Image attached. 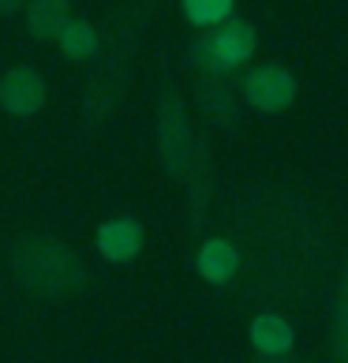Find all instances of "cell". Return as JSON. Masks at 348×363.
Here are the masks:
<instances>
[{
	"label": "cell",
	"mask_w": 348,
	"mask_h": 363,
	"mask_svg": "<svg viewBox=\"0 0 348 363\" xmlns=\"http://www.w3.org/2000/svg\"><path fill=\"white\" fill-rule=\"evenodd\" d=\"M255 49H259L255 26L244 19H225L221 26H213L210 34H203L191 45V60L210 75H225L232 68H244L255 57Z\"/></svg>",
	"instance_id": "6da1fadb"
},
{
	"label": "cell",
	"mask_w": 348,
	"mask_h": 363,
	"mask_svg": "<svg viewBox=\"0 0 348 363\" xmlns=\"http://www.w3.org/2000/svg\"><path fill=\"white\" fill-rule=\"evenodd\" d=\"M30 255V270H19L26 285L34 289H49V292H68L72 285L83 281V270H79L75 255L68 247H57L49 240H38V244L26 247Z\"/></svg>",
	"instance_id": "7a4b0ae2"
},
{
	"label": "cell",
	"mask_w": 348,
	"mask_h": 363,
	"mask_svg": "<svg viewBox=\"0 0 348 363\" xmlns=\"http://www.w3.org/2000/svg\"><path fill=\"white\" fill-rule=\"evenodd\" d=\"M296 75L281 64H259L244 75V98L259 113H285L296 101Z\"/></svg>",
	"instance_id": "3957f363"
},
{
	"label": "cell",
	"mask_w": 348,
	"mask_h": 363,
	"mask_svg": "<svg viewBox=\"0 0 348 363\" xmlns=\"http://www.w3.org/2000/svg\"><path fill=\"white\" fill-rule=\"evenodd\" d=\"M45 98H49V86L45 79L38 75L34 68H8L0 75V105H4V113L11 116H38L45 109Z\"/></svg>",
	"instance_id": "277c9868"
},
{
	"label": "cell",
	"mask_w": 348,
	"mask_h": 363,
	"mask_svg": "<svg viewBox=\"0 0 348 363\" xmlns=\"http://www.w3.org/2000/svg\"><path fill=\"white\" fill-rule=\"evenodd\" d=\"M94 244H98L105 262H131V259H139V251L146 244V233L135 218H113L98 228Z\"/></svg>",
	"instance_id": "5b68a950"
},
{
	"label": "cell",
	"mask_w": 348,
	"mask_h": 363,
	"mask_svg": "<svg viewBox=\"0 0 348 363\" xmlns=\"http://www.w3.org/2000/svg\"><path fill=\"white\" fill-rule=\"evenodd\" d=\"M247 337H251V345H255V352L277 359V356L292 352V345H296V330H292V322L281 318V315H259L255 322H251Z\"/></svg>",
	"instance_id": "8992f818"
},
{
	"label": "cell",
	"mask_w": 348,
	"mask_h": 363,
	"mask_svg": "<svg viewBox=\"0 0 348 363\" xmlns=\"http://www.w3.org/2000/svg\"><path fill=\"white\" fill-rule=\"evenodd\" d=\"M198 274H203V281H210V285H225V281H232L236 270H240V251L236 244H229V240L213 236L206 240L203 247H198Z\"/></svg>",
	"instance_id": "52a82bcc"
},
{
	"label": "cell",
	"mask_w": 348,
	"mask_h": 363,
	"mask_svg": "<svg viewBox=\"0 0 348 363\" xmlns=\"http://www.w3.org/2000/svg\"><path fill=\"white\" fill-rule=\"evenodd\" d=\"M68 19H72L68 0H30V4H26V30H30L38 42H57Z\"/></svg>",
	"instance_id": "ba28073f"
},
{
	"label": "cell",
	"mask_w": 348,
	"mask_h": 363,
	"mask_svg": "<svg viewBox=\"0 0 348 363\" xmlns=\"http://www.w3.org/2000/svg\"><path fill=\"white\" fill-rule=\"evenodd\" d=\"M57 45H60V52L68 60H90L94 52H98V30H94L86 19H75L72 16L68 23H64Z\"/></svg>",
	"instance_id": "9c48e42d"
},
{
	"label": "cell",
	"mask_w": 348,
	"mask_h": 363,
	"mask_svg": "<svg viewBox=\"0 0 348 363\" xmlns=\"http://www.w3.org/2000/svg\"><path fill=\"white\" fill-rule=\"evenodd\" d=\"M236 0H184V16L198 30H210V26H221L225 19H232Z\"/></svg>",
	"instance_id": "30bf717a"
},
{
	"label": "cell",
	"mask_w": 348,
	"mask_h": 363,
	"mask_svg": "<svg viewBox=\"0 0 348 363\" xmlns=\"http://www.w3.org/2000/svg\"><path fill=\"white\" fill-rule=\"evenodd\" d=\"M23 4V0H0V11H4V16H8V11H16Z\"/></svg>",
	"instance_id": "8fae6325"
}]
</instances>
